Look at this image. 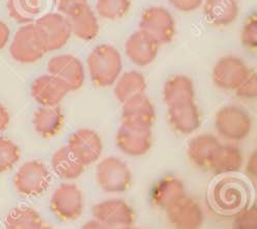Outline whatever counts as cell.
<instances>
[{"mask_svg": "<svg viewBox=\"0 0 257 229\" xmlns=\"http://www.w3.org/2000/svg\"><path fill=\"white\" fill-rule=\"evenodd\" d=\"M48 51L37 25L28 24L20 28L11 45V55L19 62L29 63L42 58Z\"/></svg>", "mask_w": 257, "mask_h": 229, "instance_id": "cell-1", "label": "cell"}, {"mask_svg": "<svg viewBox=\"0 0 257 229\" xmlns=\"http://www.w3.org/2000/svg\"><path fill=\"white\" fill-rule=\"evenodd\" d=\"M92 77L100 82H110L120 71V57L118 52L111 46L96 48L88 59Z\"/></svg>", "mask_w": 257, "mask_h": 229, "instance_id": "cell-2", "label": "cell"}, {"mask_svg": "<svg viewBox=\"0 0 257 229\" xmlns=\"http://www.w3.org/2000/svg\"><path fill=\"white\" fill-rule=\"evenodd\" d=\"M141 30L151 36L158 44L167 43L174 35V22L170 14L161 8H152L144 12Z\"/></svg>", "mask_w": 257, "mask_h": 229, "instance_id": "cell-3", "label": "cell"}, {"mask_svg": "<svg viewBox=\"0 0 257 229\" xmlns=\"http://www.w3.org/2000/svg\"><path fill=\"white\" fill-rule=\"evenodd\" d=\"M36 25L46 43L48 51L62 47L71 35L69 21L56 14L43 16Z\"/></svg>", "mask_w": 257, "mask_h": 229, "instance_id": "cell-4", "label": "cell"}, {"mask_svg": "<svg viewBox=\"0 0 257 229\" xmlns=\"http://www.w3.org/2000/svg\"><path fill=\"white\" fill-rule=\"evenodd\" d=\"M14 183L20 194H39L47 186V171L40 163H26L16 174Z\"/></svg>", "mask_w": 257, "mask_h": 229, "instance_id": "cell-5", "label": "cell"}, {"mask_svg": "<svg viewBox=\"0 0 257 229\" xmlns=\"http://www.w3.org/2000/svg\"><path fill=\"white\" fill-rule=\"evenodd\" d=\"M158 43L144 31H139L128 39L126 54L132 61L138 64H148L157 53Z\"/></svg>", "mask_w": 257, "mask_h": 229, "instance_id": "cell-6", "label": "cell"}, {"mask_svg": "<svg viewBox=\"0 0 257 229\" xmlns=\"http://www.w3.org/2000/svg\"><path fill=\"white\" fill-rule=\"evenodd\" d=\"M50 73L60 80L61 82H80L83 76L82 67L80 62L72 56H57L50 60L48 64Z\"/></svg>", "mask_w": 257, "mask_h": 229, "instance_id": "cell-7", "label": "cell"}, {"mask_svg": "<svg viewBox=\"0 0 257 229\" xmlns=\"http://www.w3.org/2000/svg\"><path fill=\"white\" fill-rule=\"evenodd\" d=\"M204 13L208 21L218 26H225L234 21L237 6L234 0H206Z\"/></svg>", "mask_w": 257, "mask_h": 229, "instance_id": "cell-8", "label": "cell"}, {"mask_svg": "<svg viewBox=\"0 0 257 229\" xmlns=\"http://www.w3.org/2000/svg\"><path fill=\"white\" fill-rule=\"evenodd\" d=\"M69 24L71 31L84 40H90L98 34V23L87 6L72 15Z\"/></svg>", "mask_w": 257, "mask_h": 229, "instance_id": "cell-9", "label": "cell"}, {"mask_svg": "<svg viewBox=\"0 0 257 229\" xmlns=\"http://www.w3.org/2000/svg\"><path fill=\"white\" fill-rule=\"evenodd\" d=\"M246 74L247 69L243 61L234 57L221 59L215 68V77L222 83L238 82L245 78Z\"/></svg>", "mask_w": 257, "mask_h": 229, "instance_id": "cell-10", "label": "cell"}, {"mask_svg": "<svg viewBox=\"0 0 257 229\" xmlns=\"http://www.w3.org/2000/svg\"><path fill=\"white\" fill-rule=\"evenodd\" d=\"M9 12L18 22H28L41 11V0H9Z\"/></svg>", "mask_w": 257, "mask_h": 229, "instance_id": "cell-11", "label": "cell"}, {"mask_svg": "<svg viewBox=\"0 0 257 229\" xmlns=\"http://www.w3.org/2000/svg\"><path fill=\"white\" fill-rule=\"evenodd\" d=\"M38 217L28 208L19 207L13 209L6 219L8 228H30L36 227Z\"/></svg>", "mask_w": 257, "mask_h": 229, "instance_id": "cell-12", "label": "cell"}, {"mask_svg": "<svg viewBox=\"0 0 257 229\" xmlns=\"http://www.w3.org/2000/svg\"><path fill=\"white\" fill-rule=\"evenodd\" d=\"M130 4L131 0H98L96 9L102 17L116 19L127 12Z\"/></svg>", "mask_w": 257, "mask_h": 229, "instance_id": "cell-13", "label": "cell"}, {"mask_svg": "<svg viewBox=\"0 0 257 229\" xmlns=\"http://www.w3.org/2000/svg\"><path fill=\"white\" fill-rule=\"evenodd\" d=\"M20 153L18 147L6 138H0V172L7 171L18 161Z\"/></svg>", "mask_w": 257, "mask_h": 229, "instance_id": "cell-14", "label": "cell"}, {"mask_svg": "<svg viewBox=\"0 0 257 229\" xmlns=\"http://www.w3.org/2000/svg\"><path fill=\"white\" fill-rule=\"evenodd\" d=\"M84 7H86V0H57L58 10L69 17Z\"/></svg>", "mask_w": 257, "mask_h": 229, "instance_id": "cell-15", "label": "cell"}, {"mask_svg": "<svg viewBox=\"0 0 257 229\" xmlns=\"http://www.w3.org/2000/svg\"><path fill=\"white\" fill-rule=\"evenodd\" d=\"M243 42L248 48H255L256 46V17L252 16L245 25L243 31Z\"/></svg>", "mask_w": 257, "mask_h": 229, "instance_id": "cell-16", "label": "cell"}, {"mask_svg": "<svg viewBox=\"0 0 257 229\" xmlns=\"http://www.w3.org/2000/svg\"><path fill=\"white\" fill-rule=\"evenodd\" d=\"M171 5L182 12L194 11L201 5L202 0H169Z\"/></svg>", "mask_w": 257, "mask_h": 229, "instance_id": "cell-17", "label": "cell"}, {"mask_svg": "<svg viewBox=\"0 0 257 229\" xmlns=\"http://www.w3.org/2000/svg\"><path fill=\"white\" fill-rule=\"evenodd\" d=\"M10 38V29L3 21H0V49H3Z\"/></svg>", "mask_w": 257, "mask_h": 229, "instance_id": "cell-18", "label": "cell"}, {"mask_svg": "<svg viewBox=\"0 0 257 229\" xmlns=\"http://www.w3.org/2000/svg\"><path fill=\"white\" fill-rule=\"evenodd\" d=\"M9 124V114L6 110V108L0 104V133L7 128Z\"/></svg>", "mask_w": 257, "mask_h": 229, "instance_id": "cell-19", "label": "cell"}]
</instances>
